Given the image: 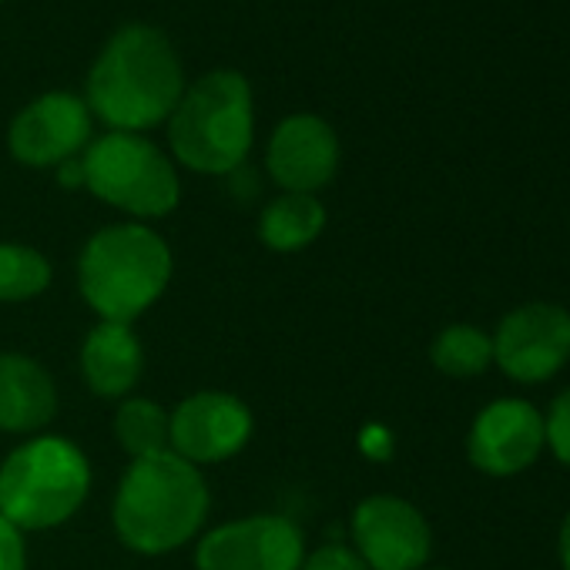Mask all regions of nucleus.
<instances>
[{
  "mask_svg": "<svg viewBox=\"0 0 570 570\" xmlns=\"http://www.w3.org/2000/svg\"><path fill=\"white\" fill-rule=\"evenodd\" d=\"M51 285V262L21 242H0V303H31Z\"/></svg>",
  "mask_w": 570,
  "mask_h": 570,
  "instance_id": "a211bd4d",
  "label": "nucleus"
},
{
  "mask_svg": "<svg viewBox=\"0 0 570 570\" xmlns=\"http://www.w3.org/2000/svg\"><path fill=\"white\" fill-rule=\"evenodd\" d=\"M168 242L138 222L95 232L78 258V289L101 323L131 326L145 316L171 282Z\"/></svg>",
  "mask_w": 570,
  "mask_h": 570,
  "instance_id": "7ed1b4c3",
  "label": "nucleus"
},
{
  "mask_svg": "<svg viewBox=\"0 0 570 570\" xmlns=\"http://www.w3.org/2000/svg\"><path fill=\"white\" fill-rule=\"evenodd\" d=\"M326 228V205L316 195L282 191L275 202L262 208L258 238L272 252H303Z\"/></svg>",
  "mask_w": 570,
  "mask_h": 570,
  "instance_id": "dca6fc26",
  "label": "nucleus"
},
{
  "mask_svg": "<svg viewBox=\"0 0 570 570\" xmlns=\"http://www.w3.org/2000/svg\"><path fill=\"white\" fill-rule=\"evenodd\" d=\"M303 570H370L363 563V557L353 547L343 543H326L320 550H313L303 563Z\"/></svg>",
  "mask_w": 570,
  "mask_h": 570,
  "instance_id": "412c9836",
  "label": "nucleus"
},
{
  "mask_svg": "<svg viewBox=\"0 0 570 570\" xmlns=\"http://www.w3.org/2000/svg\"><path fill=\"white\" fill-rule=\"evenodd\" d=\"M58 181H61L65 188H85V165H81V155L58 165Z\"/></svg>",
  "mask_w": 570,
  "mask_h": 570,
  "instance_id": "5701e85b",
  "label": "nucleus"
},
{
  "mask_svg": "<svg viewBox=\"0 0 570 570\" xmlns=\"http://www.w3.org/2000/svg\"><path fill=\"white\" fill-rule=\"evenodd\" d=\"M8 145L28 168H58L91 145V111L71 91H48L11 121Z\"/></svg>",
  "mask_w": 570,
  "mask_h": 570,
  "instance_id": "9b49d317",
  "label": "nucleus"
},
{
  "mask_svg": "<svg viewBox=\"0 0 570 570\" xmlns=\"http://www.w3.org/2000/svg\"><path fill=\"white\" fill-rule=\"evenodd\" d=\"M145 370L141 340L125 323H98L81 346V373L95 396H128Z\"/></svg>",
  "mask_w": 570,
  "mask_h": 570,
  "instance_id": "2eb2a0df",
  "label": "nucleus"
},
{
  "mask_svg": "<svg viewBox=\"0 0 570 570\" xmlns=\"http://www.w3.org/2000/svg\"><path fill=\"white\" fill-rule=\"evenodd\" d=\"M115 436L131 460L171 450L168 446V413L148 396H131L118 406Z\"/></svg>",
  "mask_w": 570,
  "mask_h": 570,
  "instance_id": "f3484780",
  "label": "nucleus"
},
{
  "mask_svg": "<svg viewBox=\"0 0 570 570\" xmlns=\"http://www.w3.org/2000/svg\"><path fill=\"white\" fill-rule=\"evenodd\" d=\"M543 440L550 443L553 456L570 466V390L553 400L550 416L543 420Z\"/></svg>",
  "mask_w": 570,
  "mask_h": 570,
  "instance_id": "aec40b11",
  "label": "nucleus"
},
{
  "mask_svg": "<svg viewBox=\"0 0 570 570\" xmlns=\"http://www.w3.org/2000/svg\"><path fill=\"white\" fill-rule=\"evenodd\" d=\"M255 138L252 88L238 71H208L168 118L175 158L198 175H228L242 168Z\"/></svg>",
  "mask_w": 570,
  "mask_h": 570,
  "instance_id": "20e7f679",
  "label": "nucleus"
},
{
  "mask_svg": "<svg viewBox=\"0 0 570 570\" xmlns=\"http://www.w3.org/2000/svg\"><path fill=\"white\" fill-rule=\"evenodd\" d=\"M198 570H303V530L282 513H252L208 530L195 550Z\"/></svg>",
  "mask_w": 570,
  "mask_h": 570,
  "instance_id": "0eeeda50",
  "label": "nucleus"
},
{
  "mask_svg": "<svg viewBox=\"0 0 570 570\" xmlns=\"http://www.w3.org/2000/svg\"><path fill=\"white\" fill-rule=\"evenodd\" d=\"M85 188L105 205L135 218H161L178 208L181 181L171 158L131 131H108L81 155Z\"/></svg>",
  "mask_w": 570,
  "mask_h": 570,
  "instance_id": "423d86ee",
  "label": "nucleus"
},
{
  "mask_svg": "<svg viewBox=\"0 0 570 570\" xmlns=\"http://www.w3.org/2000/svg\"><path fill=\"white\" fill-rule=\"evenodd\" d=\"M208 487L198 466L165 450L131 460L125 470L111 520L118 540L145 557L185 547L208 517Z\"/></svg>",
  "mask_w": 570,
  "mask_h": 570,
  "instance_id": "f03ea898",
  "label": "nucleus"
},
{
  "mask_svg": "<svg viewBox=\"0 0 570 570\" xmlns=\"http://www.w3.org/2000/svg\"><path fill=\"white\" fill-rule=\"evenodd\" d=\"M55 416L58 386L51 373L24 353H0V433H38Z\"/></svg>",
  "mask_w": 570,
  "mask_h": 570,
  "instance_id": "4468645a",
  "label": "nucleus"
},
{
  "mask_svg": "<svg viewBox=\"0 0 570 570\" xmlns=\"http://www.w3.org/2000/svg\"><path fill=\"white\" fill-rule=\"evenodd\" d=\"M265 165L272 181L285 191L316 195L336 178L340 138L320 115H289L268 141Z\"/></svg>",
  "mask_w": 570,
  "mask_h": 570,
  "instance_id": "f8f14e48",
  "label": "nucleus"
},
{
  "mask_svg": "<svg viewBox=\"0 0 570 570\" xmlns=\"http://www.w3.org/2000/svg\"><path fill=\"white\" fill-rule=\"evenodd\" d=\"M560 560H563V570H570V513L560 527Z\"/></svg>",
  "mask_w": 570,
  "mask_h": 570,
  "instance_id": "b1692460",
  "label": "nucleus"
},
{
  "mask_svg": "<svg viewBox=\"0 0 570 570\" xmlns=\"http://www.w3.org/2000/svg\"><path fill=\"white\" fill-rule=\"evenodd\" d=\"M252 440V410L232 393H195L168 413V446L191 466L232 460Z\"/></svg>",
  "mask_w": 570,
  "mask_h": 570,
  "instance_id": "6e6552de",
  "label": "nucleus"
},
{
  "mask_svg": "<svg viewBox=\"0 0 570 570\" xmlns=\"http://www.w3.org/2000/svg\"><path fill=\"white\" fill-rule=\"evenodd\" d=\"M91 493V463L65 436H35L0 466V517L24 530L68 523Z\"/></svg>",
  "mask_w": 570,
  "mask_h": 570,
  "instance_id": "39448f33",
  "label": "nucleus"
},
{
  "mask_svg": "<svg viewBox=\"0 0 570 570\" xmlns=\"http://www.w3.org/2000/svg\"><path fill=\"white\" fill-rule=\"evenodd\" d=\"M430 360L440 373H446L453 380H470V376H480L493 363V340L473 326L456 323L436 336Z\"/></svg>",
  "mask_w": 570,
  "mask_h": 570,
  "instance_id": "6ab92c4d",
  "label": "nucleus"
},
{
  "mask_svg": "<svg viewBox=\"0 0 570 570\" xmlns=\"http://www.w3.org/2000/svg\"><path fill=\"white\" fill-rule=\"evenodd\" d=\"M185 95L181 61L171 41L145 24L121 28L88 75V111L111 131H151L171 118Z\"/></svg>",
  "mask_w": 570,
  "mask_h": 570,
  "instance_id": "f257e3e1",
  "label": "nucleus"
},
{
  "mask_svg": "<svg viewBox=\"0 0 570 570\" xmlns=\"http://www.w3.org/2000/svg\"><path fill=\"white\" fill-rule=\"evenodd\" d=\"M433 570H443V567H433Z\"/></svg>",
  "mask_w": 570,
  "mask_h": 570,
  "instance_id": "393cba45",
  "label": "nucleus"
},
{
  "mask_svg": "<svg viewBox=\"0 0 570 570\" xmlns=\"http://www.w3.org/2000/svg\"><path fill=\"white\" fill-rule=\"evenodd\" d=\"M493 360L517 383H543L570 360V313L550 303L513 309L497 336Z\"/></svg>",
  "mask_w": 570,
  "mask_h": 570,
  "instance_id": "1a4fd4ad",
  "label": "nucleus"
},
{
  "mask_svg": "<svg viewBox=\"0 0 570 570\" xmlns=\"http://www.w3.org/2000/svg\"><path fill=\"white\" fill-rule=\"evenodd\" d=\"M543 416L523 400L490 403L466 440L470 460L490 476H513L527 470L543 446Z\"/></svg>",
  "mask_w": 570,
  "mask_h": 570,
  "instance_id": "ddd939ff",
  "label": "nucleus"
},
{
  "mask_svg": "<svg viewBox=\"0 0 570 570\" xmlns=\"http://www.w3.org/2000/svg\"><path fill=\"white\" fill-rule=\"evenodd\" d=\"M356 553L370 570H420L430 560L433 533L426 517L403 497H366L353 510Z\"/></svg>",
  "mask_w": 570,
  "mask_h": 570,
  "instance_id": "9d476101",
  "label": "nucleus"
},
{
  "mask_svg": "<svg viewBox=\"0 0 570 570\" xmlns=\"http://www.w3.org/2000/svg\"><path fill=\"white\" fill-rule=\"evenodd\" d=\"M0 570H28L24 533L4 517H0Z\"/></svg>",
  "mask_w": 570,
  "mask_h": 570,
  "instance_id": "4be33fe9",
  "label": "nucleus"
}]
</instances>
